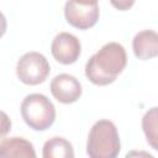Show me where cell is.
Segmentation results:
<instances>
[{
  "label": "cell",
  "mask_w": 158,
  "mask_h": 158,
  "mask_svg": "<svg viewBox=\"0 0 158 158\" xmlns=\"http://www.w3.org/2000/svg\"><path fill=\"white\" fill-rule=\"evenodd\" d=\"M127 64V54L122 44H104L85 64V77L95 85H109L116 80Z\"/></svg>",
  "instance_id": "obj_1"
},
{
  "label": "cell",
  "mask_w": 158,
  "mask_h": 158,
  "mask_svg": "<svg viewBox=\"0 0 158 158\" xmlns=\"http://www.w3.org/2000/svg\"><path fill=\"white\" fill-rule=\"evenodd\" d=\"M120 149V136L115 123L110 120L96 121L88 136L86 153L89 158H117Z\"/></svg>",
  "instance_id": "obj_2"
},
{
  "label": "cell",
  "mask_w": 158,
  "mask_h": 158,
  "mask_svg": "<svg viewBox=\"0 0 158 158\" xmlns=\"http://www.w3.org/2000/svg\"><path fill=\"white\" fill-rule=\"evenodd\" d=\"M21 116L35 131H46L56 120L53 102L43 94H30L21 102Z\"/></svg>",
  "instance_id": "obj_3"
},
{
  "label": "cell",
  "mask_w": 158,
  "mask_h": 158,
  "mask_svg": "<svg viewBox=\"0 0 158 158\" xmlns=\"http://www.w3.org/2000/svg\"><path fill=\"white\" fill-rule=\"evenodd\" d=\"M51 72L47 58L38 52L25 53L16 64V75L26 85H38L43 83Z\"/></svg>",
  "instance_id": "obj_4"
},
{
  "label": "cell",
  "mask_w": 158,
  "mask_h": 158,
  "mask_svg": "<svg viewBox=\"0 0 158 158\" xmlns=\"http://www.w3.org/2000/svg\"><path fill=\"white\" fill-rule=\"evenodd\" d=\"M64 16L70 26L79 30H89L99 20V4L98 1H67L64 5Z\"/></svg>",
  "instance_id": "obj_5"
},
{
  "label": "cell",
  "mask_w": 158,
  "mask_h": 158,
  "mask_svg": "<svg viewBox=\"0 0 158 158\" xmlns=\"http://www.w3.org/2000/svg\"><path fill=\"white\" fill-rule=\"evenodd\" d=\"M51 53L60 64H73L81 53L80 41L69 32H60L52 41Z\"/></svg>",
  "instance_id": "obj_6"
},
{
  "label": "cell",
  "mask_w": 158,
  "mask_h": 158,
  "mask_svg": "<svg viewBox=\"0 0 158 158\" xmlns=\"http://www.w3.org/2000/svg\"><path fill=\"white\" fill-rule=\"evenodd\" d=\"M51 93L53 98L62 104H73L81 96L80 81L67 73L56 75L51 81Z\"/></svg>",
  "instance_id": "obj_7"
},
{
  "label": "cell",
  "mask_w": 158,
  "mask_h": 158,
  "mask_svg": "<svg viewBox=\"0 0 158 158\" xmlns=\"http://www.w3.org/2000/svg\"><path fill=\"white\" fill-rule=\"evenodd\" d=\"M135 56L141 60H148L158 54V35L153 30H143L135 35L132 40Z\"/></svg>",
  "instance_id": "obj_8"
},
{
  "label": "cell",
  "mask_w": 158,
  "mask_h": 158,
  "mask_svg": "<svg viewBox=\"0 0 158 158\" xmlns=\"http://www.w3.org/2000/svg\"><path fill=\"white\" fill-rule=\"evenodd\" d=\"M0 158H37L33 144L23 137H9L0 142Z\"/></svg>",
  "instance_id": "obj_9"
},
{
  "label": "cell",
  "mask_w": 158,
  "mask_h": 158,
  "mask_svg": "<svg viewBox=\"0 0 158 158\" xmlns=\"http://www.w3.org/2000/svg\"><path fill=\"white\" fill-rule=\"evenodd\" d=\"M42 158H74V148L68 139L56 136L44 142Z\"/></svg>",
  "instance_id": "obj_10"
},
{
  "label": "cell",
  "mask_w": 158,
  "mask_h": 158,
  "mask_svg": "<svg viewBox=\"0 0 158 158\" xmlns=\"http://www.w3.org/2000/svg\"><path fill=\"white\" fill-rule=\"evenodd\" d=\"M157 107H152L149 109L143 118H142V128L143 132L146 135L147 142L151 144V147L153 149H158L157 148Z\"/></svg>",
  "instance_id": "obj_11"
},
{
  "label": "cell",
  "mask_w": 158,
  "mask_h": 158,
  "mask_svg": "<svg viewBox=\"0 0 158 158\" xmlns=\"http://www.w3.org/2000/svg\"><path fill=\"white\" fill-rule=\"evenodd\" d=\"M11 130V120L6 112L0 110V138L6 136Z\"/></svg>",
  "instance_id": "obj_12"
},
{
  "label": "cell",
  "mask_w": 158,
  "mask_h": 158,
  "mask_svg": "<svg viewBox=\"0 0 158 158\" xmlns=\"http://www.w3.org/2000/svg\"><path fill=\"white\" fill-rule=\"evenodd\" d=\"M125 158H154V157L146 151H130L127 152Z\"/></svg>",
  "instance_id": "obj_13"
},
{
  "label": "cell",
  "mask_w": 158,
  "mask_h": 158,
  "mask_svg": "<svg viewBox=\"0 0 158 158\" xmlns=\"http://www.w3.org/2000/svg\"><path fill=\"white\" fill-rule=\"evenodd\" d=\"M135 2L133 1H118V2H116V1H111V5H114V6H116L118 10H127L128 7H131L132 5H133Z\"/></svg>",
  "instance_id": "obj_14"
},
{
  "label": "cell",
  "mask_w": 158,
  "mask_h": 158,
  "mask_svg": "<svg viewBox=\"0 0 158 158\" xmlns=\"http://www.w3.org/2000/svg\"><path fill=\"white\" fill-rule=\"evenodd\" d=\"M6 27H7L6 17H5V15L0 11V38L5 35V32H6Z\"/></svg>",
  "instance_id": "obj_15"
}]
</instances>
